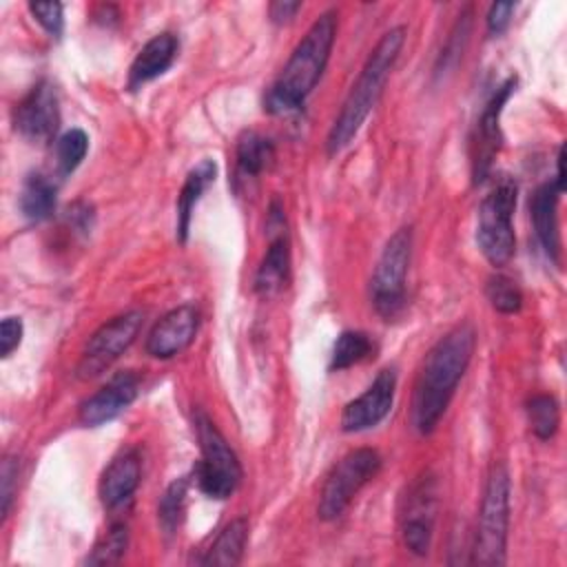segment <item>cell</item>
<instances>
[{"label":"cell","instance_id":"cell-1","mask_svg":"<svg viewBox=\"0 0 567 567\" xmlns=\"http://www.w3.org/2000/svg\"><path fill=\"white\" fill-rule=\"evenodd\" d=\"M476 346L470 321L447 330L425 354L412 403V423L419 434H430L447 410V403L465 374Z\"/></svg>","mask_w":567,"mask_h":567},{"label":"cell","instance_id":"cell-2","mask_svg":"<svg viewBox=\"0 0 567 567\" xmlns=\"http://www.w3.org/2000/svg\"><path fill=\"white\" fill-rule=\"evenodd\" d=\"M337 35V11H323L299 40L290 53L279 78L266 95V109L270 113H288L303 104L310 91L317 86Z\"/></svg>","mask_w":567,"mask_h":567},{"label":"cell","instance_id":"cell-3","mask_svg":"<svg viewBox=\"0 0 567 567\" xmlns=\"http://www.w3.org/2000/svg\"><path fill=\"white\" fill-rule=\"evenodd\" d=\"M405 42V27H394L381 35V40L370 51L357 82L352 84L334 124L330 126L326 148L330 155H337L343 151L352 137L359 133L361 124L374 109L379 95L383 93V86L394 69V62L401 53V47Z\"/></svg>","mask_w":567,"mask_h":567},{"label":"cell","instance_id":"cell-4","mask_svg":"<svg viewBox=\"0 0 567 567\" xmlns=\"http://www.w3.org/2000/svg\"><path fill=\"white\" fill-rule=\"evenodd\" d=\"M509 527V476L503 465H494L476 523V536L472 545V563L476 565H503Z\"/></svg>","mask_w":567,"mask_h":567},{"label":"cell","instance_id":"cell-5","mask_svg":"<svg viewBox=\"0 0 567 567\" xmlns=\"http://www.w3.org/2000/svg\"><path fill=\"white\" fill-rule=\"evenodd\" d=\"M516 184L509 177H501L498 184L483 197L476 221V244L492 266H505L516 248L514 217Z\"/></svg>","mask_w":567,"mask_h":567},{"label":"cell","instance_id":"cell-6","mask_svg":"<svg viewBox=\"0 0 567 567\" xmlns=\"http://www.w3.org/2000/svg\"><path fill=\"white\" fill-rule=\"evenodd\" d=\"M195 430L202 450V461L195 467L197 485L210 498H228L241 481L239 458L204 412H197Z\"/></svg>","mask_w":567,"mask_h":567},{"label":"cell","instance_id":"cell-7","mask_svg":"<svg viewBox=\"0 0 567 567\" xmlns=\"http://www.w3.org/2000/svg\"><path fill=\"white\" fill-rule=\"evenodd\" d=\"M412 255V230L399 228L383 246L374 266L370 292L374 310L383 319H394L405 306V275Z\"/></svg>","mask_w":567,"mask_h":567},{"label":"cell","instance_id":"cell-8","mask_svg":"<svg viewBox=\"0 0 567 567\" xmlns=\"http://www.w3.org/2000/svg\"><path fill=\"white\" fill-rule=\"evenodd\" d=\"M381 467V456L372 447H359L348 452L328 474L321 494L317 514L321 520H334L339 518L352 498L359 494V489L377 476Z\"/></svg>","mask_w":567,"mask_h":567},{"label":"cell","instance_id":"cell-9","mask_svg":"<svg viewBox=\"0 0 567 567\" xmlns=\"http://www.w3.org/2000/svg\"><path fill=\"white\" fill-rule=\"evenodd\" d=\"M144 315L140 310H128L124 315L113 317L111 321L102 323L89 339L82 359L78 363V377L80 379H93L102 374L113 361L120 359L122 352L131 348L135 341L140 328H142Z\"/></svg>","mask_w":567,"mask_h":567},{"label":"cell","instance_id":"cell-10","mask_svg":"<svg viewBox=\"0 0 567 567\" xmlns=\"http://www.w3.org/2000/svg\"><path fill=\"white\" fill-rule=\"evenodd\" d=\"M436 509H439L436 478L430 472H423L410 485L403 503V512H401L403 543L416 556H425L430 551Z\"/></svg>","mask_w":567,"mask_h":567},{"label":"cell","instance_id":"cell-11","mask_svg":"<svg viewBox=\"0 0 567 567\" xmlns=\"http://www.w3.org/2000/svg\"><path fill=\"white\" fill-rule=\"evenodd\" d=\"M16 131L31 142H49L60 124V106L55 86L49 80H40L13 111Z\"/></svg>","mask_w":567,"mask_h":567},{"label":"cell","instance_id":"cell-12","mask_svg":"<svg viewBox=\"0 0 567 567\" xmlns=\"http://www.w3.org/2000/svg\"><path fill=\"white\" fill-rule=\"evenodd\" d=\"M396 390V374L392 368L381 370L374 381L368 385L363 394L346 403L341 412V430L343 432H361L374 427L385 419L392 408Z\"/></svg>","mask_w":567,"mask_h":567},{"label":"cell","instance_id":"cell-13","mask_svg":"<svg viewBox=\"0 0 567 567\" xmlns=\"http://www.w3.org/2000/svg\"><path fill=\"white\" fill-rule=\"evenodd\" d=\"M199 328V310L190 303L168 310L148 332L146 352L155 359H171L188 348Z\"/></svg>","mask_w":567,"mask_h":567},{"label":"cell","instance_id":"cell-14","mask_svg":"<svg viewBox=\"0 0 567 567\" xmlns=\"http://www.w3.org/2000/svg\"><path fill=\"white\" fill-rule=\"evenodd\" d=\"M140 392V377L133 370L113 374L95 394H91L80 408V421L89 427L102 425L126 410Z\"/></svg>","mask_w":567,"mask_h":567},{"label":"cell","instance_id":"cell-15","mask_svg":"<svg viewBox=\"0 0 567 567\" xmlns=\"http://www.w3.org/2000/svg\"><path fill=\"white\" fill-rule=\"evenodd\" d=\"M142 478V463L135 450H122L106 465L100 478V501L106 509H117L131 501Z\"/></svg>","mask_w":567,"mask_h":567},{"label":"cell","instance_id":"cell-16","mask_svg":"<svg viewBox=\"0 0 567 567\" xmlns=\"http://www.w3.org/2000/svg\"><path fill=\"white\" fill-rule=\"evenodd\" d=\"M516 86V80L509 78L505 84L498 86V91L492 95L487 106L481 113L478 120V135H476V153H474V179H483L492 166L494 155L498 153L501 144V128H498V117L503 111V104L512 95Z\"/></svg>","mask_w":567,"mask_h":567},{"label":"cell","instance_id":"cell-17","mask_svg":"<svg viewBox=\"0 0 567 567\" xmlns=\"http://www.w3.org/2000/svg\"><path fill=\"white\" fill-rule=\"evenodd\" d=\"M177 55V38L168 31L153 35L135 55L128 71V86L137 89L162 75Z\"/></svg>","mask_w":567,"mask_h":567},{"label":"cell","instance_id":"cell-18","mask_svg":"<svg viewBox=\"0 0 567 567\" xmlns=\"http://www.w3.org/2000/svg\"><path fill=\"white\" fill-rule=\"evenodd\" d=\"M558 195L560 190L556 188V184L547 182L536 188L529 204L536 237L551 261H558V255H560V235H558V215H556Z\"/></svg>","mask_w":567,"mask_h":567},{"label":"cell","instance_id":"cell-19","mask_svg":"<svg viewBox=\"0 0 567 567\" xmlns=\"http://www.w3.org/2000/svg\"><path fill=\"white\" fill-rule=\"evenodd\" d=\"M290 279V244L286 233L270 239L268 250L255 275V290L261 297L279 295Z\"/></svg>","mask_w":567,"mask_h":567},{"label":"cell","instance_id":"cell-20","mask_svg":"<svg viewBox=\"0 0 567 567\" xmlns=\"http://www.w3.org/2000/svg\"><path fill=\"white\" fill-rule=\"evenodd\" d=\"M217 166L213 159H202L184 179V186L177 197V239L186 241L188 228H190V217L195 210V204L204 195V190L215 182Z\"/></svg>","mask_w":567,"mask_h":567},{"label":"cell","instance_id":"cell-21","mask_svg":"<svg viewBox=\"0 0 567 567\" xmlns=\"http://www.w3.org/2000/svg\"><path fill=\"white\" fill-rule=\"evenodd\" d=\"M248 540V523L246 518L230 520L213 540V545L206 549L202 565H237L244 556Z\"/></svg>","mask_w":567,"mask_h":567},{"label":"cell","instance_id":"cell-22","mask_svg":"<svg viewBox=\"0 0 567 567\" xmlns=\"http://www.w3.org/2000/svg\"><path fill=\"white\" fill-rule=\"evenodd\" d=\"M58 186L42 173H31L20 193V210L31 221H42L55 210Z\"/></svg>","mask_w":567,"mask_h":567},{"label":"cell","instance_id":"cell-23","mask_svg":"<svg viewBox=\"0 0 567 567\" xmlns=\"http://www.w3.org/2000/svg\"><path fill=\"white\" fill-rule=\"evenodd\" d=\"M237 168L241 175L246 177H255L259 175L275 157V146L268 137L255 133V131H246L239 140H237Z\"/></svg>","mask_w":567,"mask_h":567},{"label":"cell","instance_id":"cell-24","mask_svg":"<svg viewBox=\"0 0 567 567\" xmlns=\"http://www.w3.org/2000/svg\"><path fill=\"white\" fill-rule=\"evenodd\" d=\"M374 346L365 332L359 330H346L337 337L332 348V361L330 370H346L372 354Z\"/></svg>","mask_w":567,"mask_h":567},{"label":"cell","instance_id":"cell-25","mask_svg":"<svg viewBox=\"0 0 567 567\" xmlns=\"http://www.w3.org/2000/svg\"><path fill=\"white\" fill-rule=\"evenodd\" d=\"M527 421L540 441H547L556 434L560 423V410L558 401L551 394H536L527 401Z\"/></svg>","mask_w":567,"mask_h":567},{"label":"cell","instance_id":"cell-26","mask_svg":"<svg viewBox=\"0 0 567 567\" xmlns=\"http://www.w3.org/2000/svg\"><path fill=\"white\" fill-rule=\"evenodd\" d=\"M128 547V529L126 525H113L84 558L86 565H111L117 563Z\"/></svg>","mask_w":567,"mask_h":567},{"label":"cell","instance_id":"cell-27","mask_svg":"<svg viewBox=\"0 0 567 567\" xmlns=\"http://www.w3.org/2000/svg\"><path fill=\"white\" fill-rule=\"evenodd\" d=\"M89 151V137L82 128H71L66 131L60 140H58V146H55V159H58V168L62 175H69L73 173L80 162L84 159Z\"/></svg>","mask_w":567,"mask_h":567},{"label":"cell","instance_id":"cell-28","mask_svg":"<svg viewBox=\"0 0 567 567\" xmlns=\"http://www.w3.org/2000/svg\"><path fill=\"white\" fill-rule=\"evenodd\" d=\"M186 487H188V481L186 478H177L173 481L162 501H159V507H157V516H159V523L162 527L171 534L179 527L182 523V516H184V505H186Z\"/></svg>","mask_w":567,"mask_h":567},{"label":"cell","instance_id":"cell-29","mask_svg":"<svg viewBox=\"0 0 567 567\" xmlns=\"http://www.w3.org/2000/svg\"><path fill=\"white\" fill-rule=\"evenodd\" d=\"M485 295H487V301L492 303V308L503 315H514L523 306V295H520L518 286L505 275L492 277L485 286Z\"/></svg>","mask_w":567,"mask_h":567},{"label":"cell","instance_id":"cell-30","mask_svg":"<svg viewBox=\"0 0 567 567\" xmlns=\"http://www.w3.org/2000/svg\"><path fill=\"white\" fill-rule=\"evenodd\" d=\"M29 11L33 18L44 27V31L53 38H60L64 18H62V4L60 2H29Z\"/></svg>","mask_w":567,"mask_h":567},{"label":"cell","instance_id":"cell-31","mask_svg":"<svg viewBox=\"0 0 567 567\" xmlns=\"http://www.w3.org/2000/svg\"><path fill=\"white\" fill-rule=\"evenodd\" d=\"M22 341V321L18 317L2 319L0 326V354L9 357Z\"/></svg>","mask_w":567,"mask_h":567},{"label":"cell","instance_id":"cell-32","mask_svg":"<svg viewBox=\"0 0 567 567\" xmlns=\"http://www.w3.org/2000/svg\"><path fill=\"white\" fill-rule=\"evenodd\" d=\"M0 485H2V489H0V496H2V520L7 518V514H9V507H11V498H13V483H16V478H18V465H16V461L13 458H4L2 461V472H0Z\"/></svg>","mask_w":567,"mask_h":567},{"label":"cell","instance_id":"cell-33","mask_svg":"<svg viewBox=\"0 0 567 567\" xmlns=\"http://www.w3.org/2000/svg\"><path fill=\"white\" fill-rule=\"evenodd\" d=\"M514 9H516L514 2H496V4H492L489 13H487V29H489V33L498 35L501 31H505Z\"/></svg>","mask_w":567,"mask_h":567},{"label":"cell","instance_id":"cell-34","mask_svg":"<svg viewBox=\"0 0 567 567\" xmlns=\"http://www.w3.org/2000/svg\"><path fill=\"white\" fill-rule=\"evenodd\" d=\"M299 9H301V2H272L268 11L272 22L281 24V22H290Z\"/></svg>","mask_w":567,"mask_h":567},{"label":"cell","instance_id":"cell-35","mask_svg":"<svg viewBox=\"0 0 567 567\" xmlns=\"http://www.w3.org/2000/svg\"><path fill=\"white\" fill-rule=\"evenodd\" d=\"M563 164H565V151L563 146L558 148V157H556V188L563 193L565 190V171H563Z\"/></svg>","mask_w":567,"mask_h":567}]
</instances>
